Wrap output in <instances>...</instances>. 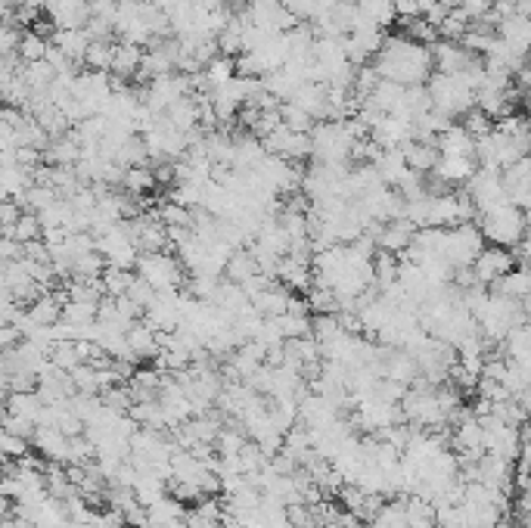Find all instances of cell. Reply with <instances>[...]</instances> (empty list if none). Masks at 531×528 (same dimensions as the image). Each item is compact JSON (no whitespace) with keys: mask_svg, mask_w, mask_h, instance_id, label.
Listing matches in <instances>:
<instances>
[{"mask_svg":"<svg viewBox=\"0 0 531 528\" xmlns=\"http://www.w3.org/2000/svg\"><path fill=\"white\" fill-rule=\"evenodd\" d=\"M373 66L380 72V78H385V82H398V84H404V88L429 84V78L435 75L432 50L426 44H417V41L404 38V34L385 38Z\"/></svg>","mask_w":531,"mask_h":528,"instance_id":"1","label":"cell"},{"mask_svg":"<svg viewBox=\"0 0 531 528\" xmlns=\"http://www.w3.org/2000/svg\"><path fill=\"white\" fill-rule=\"evenodd\" d=\"M358 137L348 128V119L342 121H317L311 131V162L336 165V168H352Z\"/></svg>","mask_w":531,"mask_h":528,"instance_id":"2","label":"cell"},{"mask_svg":"<svg viewBox=\"0 0 531 528\" xmlns=\"http://www.w3.org/2000/svg\"><path fill=\"white\" fill-rule=\"evenodd\" d=\"M476 323L482 330L485 339H494V342H507V336L526 323V308H522L519 299H510V295L491 293L488 302L482 305V311L476 314Z\"/></svg>","mask_w":531,"mask_h":528,"instance_id":"3","label":"cell"},{"mask_svg":"<svg viewBox=\"0 0 531 528\" xmlns=\"http://www.w3.org/2000/svg\"><path fill=\"white\" fill-rule=\"evenodd\" d=\"M478 230H482L488 245H504V249H516L528 236V218L519 206H500L494 212L478 215Z\"/></svg>","mask_w":531,"mask_h":528,"instance_id":"4","label":"cell"},{"mask_svg":"<svg viewBox=\"0 0 531 528\" xmlns=\"http://www.w3.org/2000/svg\"><path fill=\"white\" fill-rule=\"evenodd\" d=\"M429 97H432V110L454 119V115H467L476 106V91L463 82L460 75H445V72H435L429 78Z\"/></svg>","mask_w":531,"mask_h":528,"instance_id":"5","label":"cell"},{"mask_svg":"<svg viewBox=\"0 0 531 528\" xmlns=\"http://www.w3.org/2000/svg\"><path fill=\"white\" fill-rule=\"evenodd\" d=\"M137 277H143L156 293H178L184 280V264L171 252H143L137 258Z\"/></svg>","mask_w":531,"mask_h":528,"instance_id":"6","label":"cell"},{"mask_svg":"<svg viewBox=\"0 0 531 528\" xmlns=\"http://www.w3.org/2000/svg\"><path fill=\"white\" fill-rule=\"evenodd\" d=\"M467 193H469V199H472V206H476L478 215L494 212V208H500V206H510V193H507V184H504V171L478 168L467 184Z\"/></svg>","mask_w":531,"mask_h":528,"instance_id":"7","label":"cell"},{"mask_svg":"<svg viewBox=\"0 0 531 528\" xmlns=\"http://www.w3.org/2000/svg\"><path fill=\"white\" fill-rule=\"evenodd\" d=\"M513 267H516L513 249H504V245H485L482 255H478L476 264H472V274H476V283L494 286L500 277H507Z\"/></svg>","mask_w":531,"mask_h":528,"instance_id":"8","label":"cell"},{"mask_svg":"<svg viewBox=\"0 0 531 528\" xmlns=\"http://www.w3.org/2000/svg\"><path fill=\"white\" fill-rule=\"evenodd\" d=\"M265 147H267V153L283 156V158H289V162H298V158H311V134H298L293 128L280 125L265 137Z\"/></svg>","mask_w":531,"mask_h":528,"instance_id":"9","label":"cell"},{"mask_svg":"<svg viewBox=\"0 0 531 528\" xmlns=\"http://www.w3.org/2000/svg\"><path fill=\"white\" fill-rule=\"evenodd\" d=\"M43 13L53 23L56 32L65 28H87L91 23V0H47Z\"/></svg>","mask_w":531,"mask_h":528,"instance_id":"10","label":"cell"},{"mask_svg":"<svg viewBox=\"0 0 531 528\" xmlns=\"http://www.w3.org/2000/svg\"><path fill=\"white\" fill-rule=\"evenodd\" d=\"M410 140H417V121L401 115H382V121L373 128V143L382 149H401Z\"/></svg>","mask_w":531,"mask_h":528,"instance_id":"11","label":"cell"},{"mask_svg":"<svg viewBox=\"0 0 531 528\" xmlns=\"http://www.w3.org/2000/svg\"><path fill=\"white\" fill-rule=\"evenodd\" d=\"M478 53H472L463 44H457V41H439V44L432 47V60H435V72H445V75H457V72H463L469 66L472 60H476Z\"/></svg>","mask_w":531,"mask_h":528,"instance_id":"12","label":"cell"},{"mask_svg":"<svg viewBox=\"0 0 531 528\" xmlns=\"http://www.w3.org/2000/svg\"><path fill=\"white\" fill-rule=\"evenodd\" d=\"M476 171H478V158H469V156H441L432 175L448 187V184H469Z\"/></svg>","mask_w":531,"mask_h":528,"instance_id":"13","label":"cell"},{"mask_svg":"<svg viewBox=\"0 0 531 528\" xmlns=\"http://www.w3.org/2000/svg\"><path fill=\"white\" fill-rule=\"evenodd\" d=\"M497 34L513 50H519V53H526V56L531 53V16L513 13V16L500 19V23H497Z\"/></svg>","mask_w":531,"mask_h":528,"instance_id":"14","label":"cell"},{"mask_svg":"<svg viewBox=\"0 0 531 528\" xmlns=\"http://www.w3.org/2000/svg\"><path fill=\"white\" fill-rule=\"evenodd\" d=\"M43 158H47L50 165H60V168H75V165L82 162V137L75 131H69L65 137H56L47 147Z\"/></svg>","mask_w":531,"mask_h":528,"instance_id":"15","label":"cell"},{"mask_svg":"<svg viewBox=\"0 0 531 528\" xmlns=\"http://www.w3.org/2000/svg\"><path fill=\"white\" fill-rule=\"evenodd\" d=\"M293 299L295 295L289 293L286 286H267L265 293H258L256 299H252V305H256L258 314H265V317H283V314H289V308H293Z\"/></svg>","mask_w":531,"mask_h":528,"instance_id":"16","label":"cell"},{"mask_svg":"<svg viewBox=\"0 0 531 528\" xmlns=\"http://www.w3.org/2000/svg\"><path fill=\"white\" fill-rule=\"evenodd\" d=\"M404 156H407V165H410L413 171H420V175H432L435 165H439V158H441V149L435 140H410L404 147Z\"/></svg>","mask_w":531,"mask_h":528,"instance_id":"17","label":"cell"},{"mask_svg":"<svg viewBox=\"0 0 531 528\" xmlns=\"http://www.w3.org/2000/svg\"><path fill=\"white\" fill-rule=\"evenodd\" d=\"M373 165H376L380 178L389 187H398L407 178V171H410V165H407V156H404V147L401 149H380V156L373 158Z\"/></svg>","mask_w":531,"mask_h":528,"instance_id":"18","label":"cell"},{"mask_svg":"<svg viewBox=\"0 0 531 528\" xmlns=\"http://www.w3.org/2000/svg\"><path fill=\"white\" fill-rule=\"evenodd\" d=\"M128 345L137 360L159 358V351H162V345H159V330H152L147 321L134 323V327L128 330Z\"/></svg>","mask_w":531,"mask_h":528,"instance_id":"19","label":"cell"},{"mask_svg":"<svg viewBox=\"0 0 531 528\" xmlns=\"http://www.w3.org/2000/svg\"><path fill=\"white\" fill-rule=\"evenodd\" d=\"M91 41L93 38L87 28H65V32H56L53 38H50V44L60 47L72 62H84L87 50H91Z\"/></svg>","mask_w":531,"mask_h":528,"instance_id":"20","label":"cell"},{"mask_svg":"<svg viewBox=\"0 0 531 528\" xmlns=\"http://www.w3.org/2000/svg\"><path fill=\"white\" fill-rule=\"evenodd\" d=\"M439 149H441V156H469V158H476V137H472L460 121V125H450L448 131L439 137Z\"/></svg>","mask_w":531,"mask_h":528,"instance_id":"21","label":"cell"},{"mask_svg":"<svg viewBox=\"0 0 531 528\" xmlns=\"http://www.w3.org/2000/svg\"><path fill=\"white\" fill-rule=\"evenodd\" d=\"M491 293L510 295V299H519V302L531 299V267H526V264L513 267L507 277H500L497 283L491 286Z\"/></svg>","mask_w":531,"mask_h":528,"instance_id":"22","label":"cell"},{"mask_svg":"<svg viewBox=\"0 0 531 528\" xmlns=\"http://www.w3.org/2000/svg\"><path fill=\"white\" fill-rule=\"evenodd\" d=\"M63 299H56V295L43 293L41 299H34L32 305H28V317H32L34 327H56V323L63 321Z\"/></svg>","mask_w":531,"mask_h":528,"instance_id":"23","label":"cell"},{"mask_svg":"<svg viewBox=\"0 0 531 528\" xmlns=\"http://www.w3.org/2000/svg\"><path fill=\"white\" fill-rule=\"evenodd\" d=\"M143 50L137 47V44H128V41H119L115 44V56H112V75H119V78H128L130 75H137L140 72V66H143Z\"/></svg>","mask_w":531,"mask_h":528,"instance_id":"24","label":"cell"},{"mask_svg":"<svg viewBox=\"0 0 531 528\" xmlns=\"http://www.w3.org/2000/svg\"><path fill=\"white\" fill-rule=\"evenodd\" d=\"M100 317V302H65L63 305V321L72 323V327L84 330L91 327V323H97Z\"/></svg>","mask_w":531,"mask_h":528,"instance_id":"25","label":"cell"},{"mask_svg":"<svg viewBox=\"0 0 531 528\" xmlns=\"http://www.w3.org/2000/svg\"><path fill=\"white\" fill-rule=\"evenodd\" d=\"M156 171H152V165H137V168H128L125 171V180H121V187H125V193L130 197H147V193L156 187Z\"/></svg>","mask_w":531,"mask_h":528,"instance_id":"26","label":"cell"},{"mask_svg":"<svg viewBox=\"0 0 531 528\" xmlns=\"http://www.w3.org/2000/svg\"><path fill=\"white\" fill-rule=\"evenodd\" d=\"M361 10V16H367L370 23H376L380 28H389L398 19L395 0H354Z\"/></svg>","mask_w":531,"mask_h":528,"instance_id":"27","label":"cell"},{"mask_svg":"<svg viewBox=\"0 0 531 528\" xmlns=\"http://www.w3.org/2000/svg\"><path fill=\"white\" fill-rule=\"evenodd\" d=\"M256 274H261V267L256 262V255H252V249H237L234 255H230L227 280H234V283H246V280L256 277Z\"/></svg>","mask_w":531,"mask_h":528,"instance_id":"28","label":"cell"},{"mask_svg":"<svg viewBox=\"0 0 531 528\" xmlns=\"http://www.w3.org/2000/svg\"><path fill=\"white\" fill-rule=\"evenodd\" d=\"M4 236H10V240H19L22 245L38 243V240H43V224H41V218L34 212H25L10 230H6Z\"/></svg>","mask_w":531,"mask_h":528,"instance_id":"29","label":"cell"},{"mask_svg":"<svg viewBox=\"0 0 531 528\" xmlns=\"http://www.w3.org/2000/svg\"><path fill=\"white\" fill-rule=\"evenodd\" d=\"M112 56H115L112 41H91V50H87V56H84V66L93 72H112Z\"/></svg>","mask_w":531,"mask_h":528,"instance_id":"30","label":"cell"},{"mask_svg":"<svg viewBox=\"0 0 531 528\" xmlns=\"http://www.w3.org/2000/svg\"><path fill=\"white\" fill-rule=\"evenodd\" d=\"M134 277H137V274H130L128 267H112V264H106V271H103V286H106V293L112 295V299H119V295H128V289H130V283H134Z\"/></svg>","mask_w":531,"mask_h":528,"instance_id":"31","label":"cell"},{"mask_svg":"<svg viewBox=\"0 0 531 528\" xmlns=\"http://www.w3.org/2000/svg\"><path fill=\"white\" fill-rule=\"evenodd\" d=\"M280 115H283V125L293 128V131H298V134H311V131H314V125H317V121L311 119V115L304 112L302 106L293 103V100L280 106Z\"/></svg>","mask_w":531,"mask_h":528,"instance_id":"32","label":"cell"},{"mask_svg":"<svg viewBox=\"0 0 531 528\" xmlns=\"http://www.w3.org/2000/svg\"><path fill=\"white\" fill-rule=\"evenodd\" d=\"M47 50H50V41L41 38V34L32 32V28H25V38H22V44H19L22 62H41V60H47Z\"/></svg>","mask_w":531,"mask_h":528,"instance_id":"33","label":"cell"},{"mask_svg":"<svg viewBox=\"0 0 531 528\" xmlns=\"http://www.w3.org/2000/svg\"><path fill=\"white\" fill-rule=\"evenodd\" d=\"M246 445H249V441H246V436H243L239 429H221V432H217V438H215V447L221 451V457L239 454Z\"/></svg>","mask_w":531,"mask_h":528,"instance_id":"34","label":"cell"},{"mask_svg":"<svg viewBox=\"0 0 531 528\" xmlns=\"http://www.w3.org/2000/svg\"><path fill=\"white\" fill-rule=\"evenodd\" d=\"M0 447H4V457L6 460H25L28 438L13 436V432H4V438H0Z\"/></svg>","mask_w":531,"mask_h":528,"instance_id":"35","label":"cell"},{"mask_svg":"<svg viewBox=\"0 0 531 528\" xmlns=\"http://www.w3.org/2000/svg\"><path fill=\"white\" fill-rule=\"evenodd\" d=\"M429 0H395L398 19H423Z\"/></svg>","mask_w":531,"mask_h":528,"instance_id":"36","label":"cell"}]
</instances>
